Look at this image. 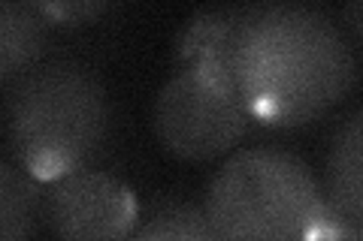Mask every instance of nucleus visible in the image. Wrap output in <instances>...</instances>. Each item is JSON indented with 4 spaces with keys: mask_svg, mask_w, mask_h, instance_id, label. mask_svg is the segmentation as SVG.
I'll return each mask as SVG.
<instances>
[{
    "mask_svg": "<svg viewBox=\"0 0 363 241\" xmlns=\"http://www.w3.org/2000/svg\"><path fill=\"white\" fill-rule=\"evenodd\" d=\"M248 114L240 88L197 66L179 70L155 100V133L179 160H215L245 136Z\"/></svg>",
    "mask_w": 363,
    "mask_h": 241,
    "instance_id": "20e7f679",
    "label": "nucleus"
},
{
    "mask_svg": "<svg viewBox=\"0 0 363 241\" xmlns=\"http://www.w3.org/2000/svg\"><path fill=\"white\" fill-rule=\"evenodd\" d=\"M357 66L330 18L285 0H260L236 61V85L252 121L303 127L339 106Z\"/></svg>",
    "mask_w": 363,
    "mask_h": 241,
    "instance_id": "f257e3e1",
    "label": "nucleus"
},
{
    "mask_svg": "<svg viewBox=\"0 0 363 241\" xmlns=\"http://www.w3.org/2000/svg\"><path fill=\"white\" fill-rule=\"evenodd\" d=\"M257 6L260 0L257 4H233V6L209 9V13L197 16L179 40V57L185 61V66H197L203 73H212L224 78V82L236 85V61H240L242 40Z\"/></svg>",
    "mask_w": 363,
    "mask_h": 241,
    "instance_id": "423d86ee",
    "label": "nucleus"
},
{
    "mask_svg": "<svg viewBox=\"0 0 363 241\" xmlns=\"http://www.w3.org/2000/svg\"><path fill=\"white\" fill-rule=\"evenodd\" d=\"M133 235L143 238V241H155V238H188V241L218 238L209 214H206V205H191V202H161L149 214V221L136 229Z\"/></svg>",
    "mask_w": 363,
    "mask_h": 241,
    "instance_id": "9d476101",
    "label": "nucleus"
},
{
    "mask_svg": "<svg viewBox=\"0 0 363 241\" xmlns=\"http://www.w3.org/2000/svg\"><path fill=\"white\" fill-rule=\"evenodd\" d=\"M55 184L49 223L58 238L112 241L136 233V196L118 178L79 169Z\"/></svg>",
    "mask_w": 363,
    "mask_h": 241,
    "instance_id": "39448f33",
    "label": "nucleus"
},
{
    "mask_svg": "<svg viewBox=\"0 0 363 241\" xmlns=\"http://www.w3.org/2000/svg\"><path fill=\"white\" fill-rule=\"evenodd\" d=\"M203 205L218 238L360 235L321 193L309 166L276 148H248L230 157L212 178Z\"/></svg>",
    "mask_w": 363,
    "mask_h": 241,
    "instance_id": "f03ea898",
    "label": "nucleus"
},
{
    "mask_svg": "<svg viewBox=\"0 0 363 241\" xmlns=\"http://www.w3.org/2000/svg\"><path fill=\"white\" fill-rule=\"evenodd\" d=\"M327 199L363 235V112L339 127L327 154Z\"/></svg>",
    "mask_w": 363,
    "mask_h": 241,
    "instance_id": "0eeeda50",
    "label": "nucleus"
},
{
    "mask_svg": "<svg viewBox=\"0 0 363 241\" xmlns=\"http://www.w3.org/2000/svg\"><path fill=\"white\" fill-rule=\"evenodd\" d=\"M45 18L30 4L4 0L0 4V82L6 88L18 76L30 73L45 42Z\"/></svg>",
    "mask_w": 363,
    "mask_h": 241,
    "instance_id": "6e6552de",
    "label": "nucleus"
},
{
    "mask_svg": "<svg viewBox=\"0 0 363 241\" xmlns=\"http://www.w3.org/2000/svg\"><path fill=\"white\" fill-rule=\"evenodd\" d=\"M37 13L64 28H82L88 21H97L116 0H28Z\"/></svg>",
    "mask_w": 363,
    "mask_h": 241,
    "instance_id": "9b49d317",
    "label": "nucleus"
},
{
    "mask_svg": "<svg viewBox=\"0 0 363 241\" xmlns=\"http://www.w3.org/2000/svg\"><path fill=\"white\" fill-rule=\"evenodd\" d=\"M345 21L363 40V0H345Z\"/></svg>",
    "mask_w": 363,
    "mask_h": 241,
    "instance_id": "f8f14e48",
    "label": "nucleus"
},
{
    "mask_svg": "<svg viewBox=\"0 0 363 241\" xmlns=\"http://www.w3.org/2000/svg\"><path fill=\"white\" fill-rule=\"evenodd\" d=\"M40 226V178L25 166H0V235L4 241H18L37 233Z\"/></svg>",
    "mask_w": 363,
    "mask_h": 241,
    "instance_id": "1a4fd4ad",
    "label": "nucleus"
},
{
    "mask_svg": "<svg viewBox=\"0 0 363 241\" xmlns=\"http://www.w3.org/2000/svg\"><path fill=\"white\" fill-rule=\"evenodd\" d=\"M9 145L18 166L40 181L85 169L106 142L109 100L100 78L79 64L30 70L9 90Z\"/></svg>",
    "mask_w": 363,
    "mask_h": 241,
    "instance_id": "7ed1b4c3",
    "label": "nucleus"
}]
</instances>
